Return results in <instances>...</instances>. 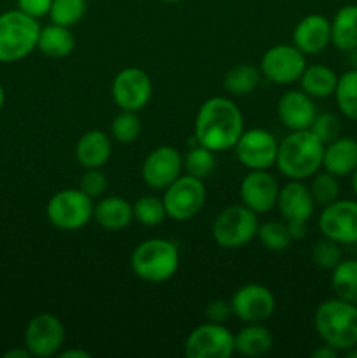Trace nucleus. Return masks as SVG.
Wrapping results in <instances>:
<instances>
[{
  "instance_id": "44",
  "label": "nucleus",
  "mask_w": 357,
  "mask_h": 358,
  "mask_svg": "<svg viewBox=\"0 0 357 358\" xmlns=\"http://www.w3.org/2000/svg\"><path fill=\"white\" fill-rule=\"evenodd\" d=\"M59 358H90L91 353L84 352V350H66V352H59Z\"/></svg>"
},
{
  "instance_id": "43",
  "label": "nucleus",
  "mask_w": 357,
  "mask_h": 358,
  "mask_svg": "<svg viewBox=\"0 0 357 358\" xmlns=\"http://www.w3.org/2000/svg\"><path fill=\"white\" fill-rule=\"evenodd\" d=\"M30 352L27 348H13L4 353V358H30Z\"/></svg>"
},
{
  "instance_id": "46",
  "label": "nucleus",
  "mask_w": 357,
  "mask_h": 358,
  "mask_svg": "<svg viewBox=\"0 0 357 358\" xmlns=\"http://www.w3.org/2000/svg\"><path fill=\"white\" fill-rule=\"evenodd\" d=\"M345 357H346V358H357V346H354V348L346 350Z\"/></svg>"
},
{
  "instance_id": "9",
  "label": "nucleus",
  "mask_w": 357,
  "mask_h": 358,
  "mask_svg": "<svg viewBox=\"0 0 357 358\" xmlns=\"http://www.w3.org/2000/svg\"><path fill=\"white\" fill-rule=\"evenodd\" d=\"M164 210L170 219L178 220V222H186L191 220L200 213L203 208L206 199L205 184L200 178L191 177V175H184L178 177L174 184L168 185L164 189L163 194Z\"/></svg>"
},
{
  "instance_id": "14",
  "label": "nucleus",
  "mask_w": 357,
  "mask_h": 358,
  "mask_svg": "<svg viewBox=\"0 0 357 358\" xmlns=\"http://www.w3.org/2000/svg\"><path fill=\"white\" fill-rule=\"evenodd\" d=\"M304 69H307V55H303L294 44L273 45L261 58L262 76L275 84L296 83Z\"/></svg>"
},
{
  "instance_id": "7",
  "label": "nucleus",
  "mask_w": 357,
  "mask_h": 358,
  "mask_svg": "<svg viewBox=\"0 0 357 358\" xmlns=\"http://www.w3.org/2000/svg\"><path fill=\"white\" fill-rule=\"evenodd\" d=\"M93 199L80 189H63L48 201L46 215L58 229L77 231L93 219Z\"/></svg>"
},
{
  "instance_id": "38",
  "label": "nucleus",
  "mask_w": 357,
  "mask_h": 358,
  "mask_svg": "<svg viewBox=\"0 0 357 358\" xmlns=\"http://www.w3.org/2000/svg\"><path fill=\"white\" fill-rule=\"evenodd\" d=\"M310 129L322 142L328 143L331 140L338 138L340 131H342V122H340L338 115L331 114V112H322V114L315 115Z\"/></svg>"
},
{
  "instance_id": "18",
  "label": "nucleus",
  "mask_w": 357,
  "mask_h": 358,
  "mask_svg": "<svg viewBox=\"0 0 357 358\" xmlns=\"http://www.w3.org/2000/svg\"><path fill=\"white\" fill-rule=\"evenodd\" d=\"M279 182L266 170H251L240 184L241 205L255 213H268L276 206Z\"/></svg>"
},
{
  "instance_id": "11",
  "label": "nucleus",
  "mask_w": 357,
  "mask_h": 358,
  "mask_svg": "<svg viewBox=\"0 0 357 358\" xmlns=\"http://www.w3.org/2000/svg\"><path fill=\"white\" fill-rule=\"evenodd\" d=\"M65 343V327L52 313H38L24 329V348L31 357L48 358L58 355Z\"/></svg>"
},
{
  "instance_id": "21",
  "label": "nucleus",
  "mask_w": 357,
  "mask_h": 358,
  "mask_svg": "<svg viewBox=\"0 0 357 358\" xmlns=\"http://www.w3.org/2000/svg\"><path fill=\"white\" fill-rule=\"evenodd\" d=\"M322 168L335 177H350L357 168V140L338 136L326 143Z\"/></svg>"
},
{
  "instance_id": "36",
  "label": "nucleus",
  "mask_w": 357,
  "mask_h": 358,
  "mask_svg": "<svg viewBox=\"0 0 357 358\" xmlns=\"http://www.w3.org/2000/svg\"><path fill=\"white\" fill-rule=\"evenodd\" d=\"M140 131H142V124H140L139 115H136V112L130 110H121V114L115 115L111 126L112 138L119 143L135 142Z\"/></svg>"
},
{
  "instance_id": "6",
  "label": "nucleus",
  "mask_w": 357,
  "mask_h": 358,
  "mask_svg": "<svg viewBox=\"0 0 357 358\" xmlns=\"http://www.w3.org/2000/svg\"><path fill=\"white\" fill-rule=\"evenodd\" d=\"M258 213L245 205H231L214 219L212 236L223 248H240L258 236Z\"/></svg>"
},
{
  "instance_id": "45",
  "label": "nucleus",
  "mask_w": 357,
  "mask_h": 358,
  "mask_svg": "<svg viewBox=\"0 0 357 358\" xmlns=\"http://www.w3.org/2000/svg\"><path fill=\"white\" fill-rule=\"evenodd\" d=\"M350 185H352V191L357 198V168L350 173Z\"/></svg>"
},
{
  "instance_id": "41",
  "label": "nucleus",
  "mask_w": 357,
  "mask_h": 358,
  "mask_svg": "<svg viewBox=\"0 0 357 358\" xmlns=\"http://www.w3.org/2000/svg\"><path fill=\"white\" fill-rule=\"evenodd\" d=\"M233 310H231V303L227 304L226 301H212L209 306L205 308V317L206 320L212 322V324H224L227 318L231 317Z\"/></svg>"
},
{
  "instance_id": "19",
  "label": "nucleus",
  "mask_w": 357,
  "mask_h": 358,
  "mask_svg": "<svg viewBox=\"0 0 357 358\" xmlns=\"http://www.w3.org/2000/svg\"><path fill=\"white\" fill-rule=\"evenodd\" d=\"M276 114L286 128H289L290 131H300V129H310L317 110L312 96H308L303 90H293L280 96Z\"/></svg>"
},
{
  "instance_id": "5",
  "label": "nucleus",
  "mask_w": 357,
  "mask_h": 358,
  "mask_svg": "<svg viewBox=\"0 0 357 358\" xmlns=\"http://www.w3.org/2000/svg\"><path fill=\"white\" fill-rule=\"evenodd\" d=\"M130 266L136 278L150 283H163L177 273L178 248L163 238H150L136 245L132 252Z\"/></svg>"
},
{
  "instance_id": "29",
  "label": "nucleus",
  "mask_w": 357,
  "mask_h": 358,
  "mask_svg": "<svg viewBox=\"0 0 357 358\" xmlns=\"http://www.w3.org/2000/svg\"><path fill=\"white\" fill-rule=\"evenodd\" d=\"M259 80H261V72L255 66L240 63L227 70L224 77V87L234 96H245L258 87Z\"/></svg>"
},
{
  "instance_id": "23",
  "label": "nucleus",
  "mask_w": 357,
  "mask_h": 358,
  "mask_svg": "<svg viewBox=\"0 0 357 358\" xmlns=\"http://www.w3.org/2000/svg\"><path fill=\"white\" fill-rule=\"evenodd\" d=\"M93 219L107 231L125 229L133 220V205L119 196H108L94 205Z\"/></svg>"
},
{
  "instance_id": "13",
  "label": "nucleus",
  "mask_w": 357,
  "mask_h": 358,
  "mask_svg": "<svg viewBox=\"0 0 357 358\" xmlns=\"http://www.w3.org/2000/svg\"><path fill=\"white\" fill-rule=\"evenodd\" d=\"M112 98L121 110L139 112L153 96V83L146 70L128 66L112 80Z\"/></svg>"
},
{
  "instance_id": "4",
  "label": "nucleus",
  "mask_w": 357,
  "mask_h": 358,
  "mask_svg": "<svg viewBox=\"0 0 357 358\" xmlns=\"http://www.w3.org/2000/svg\"><path fill=\"white\" fill-rule=\"evenodd\" d=\"M41 24L20 9L0 14V63H16L37 49Z\"/></svg>"
},
{
  "instance_id": "47",
  "label": "nucleus",
  "mask_w": 357,
  "mask_h": 358,
  "mask_svg": "<svg viewBox=\"0 0 357 358\" xmlns=\"http://www.w3.org/2000/svg\"><path fill=\"white\" fill-rule=\"evenodd\" d=\"M4 103H6V91H4L2 84H0V110H2Z\"/></svg>"
},
{
  "instance_id": "26",
  "label": "nucleus",
  "mask_w": 357,
  "mask_h": 358,
  "mask_svg": "<svg viewBox=\"0 0 357 358\" xmlns=\"http://www.w3.org/2000/svg\"><path fill=\"white\" fill-rule=\"evenodd\" d=\"M340 76L328 65H307L301 73V90L312 98H329L335 94Z\"/></svg>"
},
{
  "instance_id": "32",
  "label": "nucleus",
  "mask_w": 357,
  "mask_h": 358,
  "mask_svg": "<svg viewBox=\"0 0 357 358\" xmlns=\"http://www.w3.org/2000/svg\"><path fill=\"white\" fill-rule=\"evenodd\" d=\"M167 217L163 199L156 198V196H142L133 203V219L142 226H160Z\"/></svg>"
},
{
  "instance_id": "31",
  "label": "nucleus",
  "mask_w": 357,
  "mask_h": 358,
  "mask_svg": "<svg viewBox=\"0 0 357 358\" xmlns=\"http://www.w3.org/2000/svg\"><path fill=\"white\" fill-rule=\"evenodd\" d=\"M258 238L268 250L284 252L290 247L294 241L290 234L289 226L286 222H276V220H268V222L259 224Z\"/></svg>"
},
{
  "instance_id": "16",
  "label": "nucleus",
  "mask_w": 357,
  "mask_h": 358,
  "mask_svg": "<svg viewBox=\"0 0 357 358\" xmlns=\"http://www.w3.org/2000/svg\"><path fill=\"white\" fill-rule=\"evenodd\" d=\"M184 168L181 152L172 145H160L147 154L142 164V178L147 187L164 191L174 184Z\"/></svg>"
},
{
  "instance_id": "12",
  "label": "nucleus",
  "mask_w": 357,
  "mask_h": 358,
  "mask_svg": "<svg viewBox=\"0 0 357 358\" xmlns=\"http://www.w3.org/2000/svg\"><path fill=\"white\" fill-rule=\"evenodd\" d=\"M322 236L340 245L357 243V201L336 199L324 206L318 217Z\"/></svg>"
},
{
  "instance_id": "17",
  "label": "nucleus",
  "mask_w": 357,
  "mask_h": 358,
  "mask_svg": "<svg viewBox=\"0 0 357 358\" xmlns=\"http://www.w3.org/2000/svg\"><path fill=\"white\" fill-rule=\"evenodd\" d=\"M231 310L245 324H261L275 311V297L265 285L247 283L233 294Z\"/></svg>"
},
{
  "instance_id": "10",
  "label": "nucleus",
  "mask_w": 357,
  "mask_h": 358,
  "mask_svg": "<svg viewBox=\"0 0 357 358\" xmlns=\"http://www.w3.org/2000/svg\"><path fill=\"white\" fill-rule=\"evenodd\" d=\"M188 358H230L234 353V336L223 324H206L192 329L184 345Z\"/></svg>"
},
{
  "instance_id": "1",
  "label": "nucleus",
  "mask_w": 357,
  "mask_h": 358,
  "mask_svg": "<svg viewBox=\"0 0 357 358\" xmlns=\"http://www.w3.org/2000/svg\"><path fill=\"white\" fill-rule=\"evenodd\" d=\"M244 133V115L230 98H209L200 107L195 121V138L198 145L212 152H224L237 145Z\"/></svg>"
},
{
  "instance_id": "3",
  "label": "nucleus",
  "mask_w": 357,
  "mask_h": 358,
  "mask_svg": "<svg viewBox=\"0 0 357 358\" xmlns=\"http://www.w3.org/2000/svg\"><path fill=\"white\" fill-rule=\"evenodd\" d=\"M314 327L324 345L345 353L357 346V304L338 297L324 301L314 315Z\"/></svg>"
},
{
  "instance_id": "39",
  "label": "nucleus",
  "mask_w": 357,
  "mask_h": 358,
  "mask_svg": "<svg viewBox=\"0 0 357 358\" xmlns=\"http://www.w3.org/2000/svg\"><path fill=\"white\" fill-rule=\"evenodd\" d=\"M107 177H105V173L102 171V168H88L79 182L80 191L86 196H90L91 199L100 198V196L107 191Z\"/></svg>"
},
{
  "instance_id": "34",
  "label": "nucleus",
  "mask_w": 357,
  "mask_h": 358,
  "mask_svg": "<svg viewBox=\"0 0 357 358\" xmlns=\"http://www.w3.org/2000/svg\"><path fill=\"white\" fill-rule=\"evenodd\" d=\"M182 161H184L186 173L191 175V177L200 178V180H205V178L214 171V166H216L214 152L203 145H196L192 147V149H189Z\"/></svg>"
},
{
  "instance_id": "20",
  "label": "nucleus",
  "mask_w": 357,
  "mask_h": 358,
  "mask_svg": "<svg viewBox=\"0 0 357 358\" xmlns=\"http://www.w3.org/2000/svg\"><path fill=\"white\" fill-rule=\"evenodd\" d=\"M293 41L303 55H318L331 42V21L322 14H308L294 28Z\"/></svg>"
},
{
  "instance_id": "24",
  "label": "nucleus",
  "mask_w": 357,
  "mask_h": 358,
  "mask_svg": "<svg viewBox=\"0 0 357 358\" xmlns=\"http://www.w3.org/2000/svg\"><path fill=\"white\" fill-rule=\"evenodd\" d=\"M331 42L340 51L357 49V3L340 7L331 21Z\"/></svg>"
},
{
  "instance_id": "28",
  "label": "nucleus",
  "mask_w": 357,
  "mask_h": 358,
  "mask_svg": "<svg viewBox=\"0 0 357 358\" xmlns=\"http://www.w3.org/2000/svg\"><path fill=\"white\" fill-rule=\"evenodd\" d=\"M331 287L338 299L357 304V261L342 259L331 269Z\"/></svg>"
},
{
  "instance_id": "42",
  "label": "nucleus",
  "mask_w": 357,
  "mask_h": 358,
  "mask_svg": "<svg viewBox=\"0 0 357 358\" xmlns=\"http://www.w3.org/2000/svg\"><path fill=\"white\" fill-rule=\"evenodd\" d=\"M338 355H340V352H336L335 348H331V346H328V345L318 346L317 350H314V352H312V357L314 358H336Z\"/></svg>"
},
{
  "instance_id": "8",
  "label": "nucleus",
  "mask_w": 357,
  "mask_h": 358,
  "mask_svg": "<svg viewBox=\"0 0 357 358\" xmlns=\"http://www.w3.org/2000/svg\"><path fill=\"white\" fill-rule=\"evenodd\" d=\"M276 208L284 222L289 226L294 240H303L307 236V224L315 210L314 196L303 180H290L280 189Z\"/></svg>"
},
{
  "instance_id": "40",
  "label": "nucleus",
  "mask_w": 357,
  "mask_h": 358,
  "mask_svg": "<svg viewBox=\"0 0 357 358\" xmlns=\"http://www.w3.org/2000/svg\"><path fill=\"white\" fill-rule=\"evenodd\" d=\"M18 9L23 10L28 16L35 17H44L49 14V9H51L52 0H16Z\"/></svg>"
},
{
  "instance_id": "27",
  "label": "nucleus",
  "mask_w": 357,
  "mask_h": 358,
  "mask_svg": "<svg viewBox=\"0 0 357 358\" xmlns=\"http://www.w3.org/2000/svg\"><path fill=\"white\" fill-rule=\"evenodd\" d=\"M273 346V336L265 325L248 324L234 336V352L244 357L258 358L266 355Z\"/></svg>"
},
{
  "instance_id": "2",
  "label": "nucleus",
  "mask_w": 357,
  "mask_h": 358,
  "mask_svg": "<svg viewBox=\"0 0 357 358\" xmlns=\"http://www.w3.org/2000/svg\"><path fill=\"white\" fill-rule=\"evenodd\" d=\"M324 147L326 143L312 129L293 131L279 143L275 164L284 177L304 180L322 168Z\"/></svg>"
},
{
  "instance_id": "35",
  "label": "nucleus",
  "mask_w": 357,
  "mask_h": 358,
  "mask_svg": "<svg viewBox=\"0 0 357 358\" xmlns=\"http://www.w3.org/2000/svg\"><path fill=\"white\" fill-rule=\"evenodd\" d=\"M310 192L314 196L315 205H329V203L336 201L340 198V182L338 177H335L329 171H317L312 180Z\"/></svg>"
},
{
  "instance_id": "15",
  "label": "nucleus",
  "mask_w": 357,
  "mask_h": 358,
  "mask_svg": "<svg viewBox=\"0 0 357 358\" xmlns=\"http://www.w3.org/2000/svg\"><path fill=\"white\" fill-rule=\"evenodd\" d=\"M234 152L238 161L248 170H268L276 161L279 143L268 129H244L234 145Z\"/></svg>"
},
{
  "instance_id": "22",
  "label": "nucleus",
  "mask_w": 357,
  "mask_h": 358,
  "mask_svg": "<svg viewBox=\"0 0 357 358\" xmlns=\"http://www.w3.org/2000/svg\"><path fill=\"white\" fill-rule=\"evenodd\" d=\"M112 154L111 138L102 129H90L76 143V159L80 166L102 168L107 164Z\"/></svg>"
},
{
  "instance_id": "37",
  "label": "nucleus",
  "mask_w": 357,
  "mask_h": 358,
  "mask_svg": "<svg viewBox=\"0 0 357 358\" xmlns=\"http://www.w3.org/2000/svg\"><path fill=\"white\" fill-rule=\"evenodd\" d=\"M340 247L342 245L336 243V241L329 240V238H322L312 248V261L318 268L332 269L343 259L342 248Z\"/></svg>"
},
{
  "instance_id": "48",
  "label": "nucleus",
  "mask_w": 357,
  "mask_h": 358,
  "mask_svg": "<svg viewBox=\"0 0 357 358\" xmlns=\"http://www.w3.org/2000/svg\"><path fill=\"white\" fill-rule=\"evenodd\" d=\"M160 2H164V3H178V2H184V0H160Z\"/></svg>"
},
{
  "instance_id": "30",
  "label": "nucleus",
  "mask_w": 357,
  "mask_h": 358,
  "mask_svg": "<svg viewBox=\"0 0 357 358\" xmlns=\"http://www.w3.org/2000/svg\"><path fill=\"white\" fill-rule=\"evenodd\" d=\"M335 98L340 112L346 119L357 122V69H352L340 76Z\"/></svg>"
},
{
  "instance_id": "33",
  "label": "nucleus",
  "mask_w": 357,
  "mask_h": 358,
  "mask_svg": "<svg viewBox=\"0 0 357 358\" xmlns=\"http://www.w3.org/2000/svg\"><path fill=\"white\" fill-rule=\"evenodd\" d=\"M86 7V0H52L48 16L51 23L72 28L83 20Z\"/></svg>"
},
{
  "instance_id": "25",
  "label": "nucleus",
  "mask_w": 357,
  "mask_h": 358,
  "mask_svg": "<svg viewBox=\"0 0 357 358\" xmlns=\"http://www.w3.org/2000/svg\"><path fill=\"white\" fill-rule=\"evenodd\" d=\"M74 48H76V38L69 27L51 23L41 28L37 49L48 58H65L74 51Z\"/></svg>"
}]
</instances>
